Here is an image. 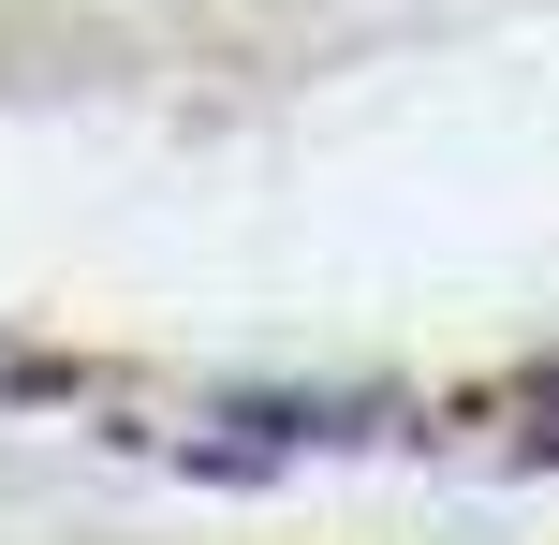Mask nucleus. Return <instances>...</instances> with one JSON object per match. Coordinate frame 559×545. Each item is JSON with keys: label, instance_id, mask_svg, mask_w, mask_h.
Here are the masks:
<instances>
[{"label": "nucleus", "instance_id": "f257e3e1", "mask_svg": "<svg viewBox=\"0 0 559 545\" xmlns=\"http://www.w3.org/2000/svg\"><path fill=\"white\" fill-rule=\"evenodd\" d=\"M501 442H515V458H559V354H545L531 383H515V413H501Z\"/></svg>", "mask_w": 559, "mask_h": 545}]
</instances>
